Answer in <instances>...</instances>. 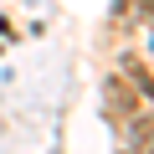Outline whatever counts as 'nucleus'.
<instances>
[{"label": "nucleus", "mask_w": 154, "mask_h": 154, "mask_svg": "<svg viewBox=\"0 0 154 154\" xmlns=\"http://www.w3.org/2000/svg\"><path fill=\"white\" fill-rule=\"evenodd\" d=\"M103 103H108L118 118H134V113H139V93L123 82V77H103Z\"/></svg>", "instance_id": "1"}, {"label": "nucleus", "mask_w": 154, "mask_h": 154, "mask_svg": "<svg viewBox=\"0 0 154 154\" xmlns=\"http://www.w3.org/2000/svg\"><path fill=\"white\" fill-rule=\"evenodd\" d=\"M123 72H128V88H134L139 98H154V77H149V67H144L139 57H128V62H123Z\"/></svg>", "instance_id": "2"}, {"label": "nucleus", "mask_w": 154, "mask_h": 154, "mask_svg": "<svg viewBox=\"0 0 154 154\" xmlns=\"http://www.w3.org/2000/svg\"><path fill=\"white\" fill-rule=\"evenodd\" d=\"M134 154H154V118H144V113H134Z\"/></svg>", "instance_id": "3"}]
</instances>
